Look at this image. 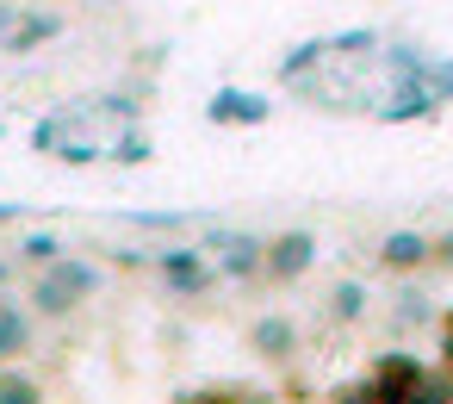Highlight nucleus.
Here are the masks:
<instances>
[{"mask_svg": "<svg viewBox=\"0 0 453 404\" xmlns=\"http://www.w3.org/2000/svg\"><path fill=\"white\" fill-rule=\"evenodd\" d=\"M150 150H156V144H150V137H143V131H131V137H125V144H119V162H143V156H150Z\"/></svg>", "mask_w": 453, "mask_h": 404, "instance_id": "ddd939ff", "label": "nucleus"}, {"mask_svg": "<svg viewBox=\"0 0 453 404\" xmlns=\"http://www.w3.org/2000/svg\"><path fill=\"white\" fill-rule=\"evenodd\" d=\"M32 348H38V311L19 305V299H7V305H0V367L26 361Z\"/></svg>", "mask_w": 453, "mask_h": 404, "instance_id": "0eeeda50", "label": "nucleus"}, {"mask_svg": "<svg viewBox=\"0 0 453 404\" xmlns=\"http://www.w3.org/2000/svg\"><path fill=\"white\" fill-rule=\"evenodd\" d=\"M63 249H69V243H63V230H26V237L13 243V261L38 274V268H50V261H57Z\"/></svg>", "mask_w": 453, "mask_h": 404, "instance_id": "9b49d317", "label": "nucleus"}, {"mask_svg": "<svg viewBox=\"0 0 453 404\" xmlns=\"http://www.w3.org/2000/svg\"><path fill=\"white\" fill-rule=\"evenodd\" d=\"M0 305H7V292H0Z\"/></svg>", "mask_w": 453, "mask_h": 404, "instance_id": "f3484780", "label": "nucleus"}, {"mask_svg": "<svg viewBox=\"0 0 453 404\" xmlns=\"http://www.w3.org/2000/svg\"><path fill=\"white\" fill-rule=\"evenodd\" d=\"M13 268H19L13 255H0V292H7V286H13Z\"/></svg>", "mask_w": 453, "mask_h": 404, "instance_id": "2eb2a0df", "label": "nucleus"}, {"mask_svg": "<svg viewBox=\"0 0 453 404\" xmlns=\"http://www.w3.org/2000/svg\"><path fill=\"white\" fill-rule=\"evenodd\" d=\"M13 19H19V0H0V38L13 32Z\"/></svg>", "mask_w": 453, "mask_h": 404, "instance_id": "4468645a", "label": "nucleus"}, {"mask_svg": "<svg viewBox=\"0 0 453 404\" xmlns=\"http://www.w3.org/2000/svg\"><path fill=\"white\" fill-rule=\"evenodd\" d=\"M50 38H63V13H26L19 7V19H13V32L7 38H0V50H7V57H32V50H44Z\"/></svg>", "mask_w": 453, "mask_h": 404, "instance_id": "6e6552de", "label": "nucleus"}, {"mask_svg": "<svg viewBox=\"0 0 453 404\" xmlns=\"http://www.w3.org/2000/svg\"><path fill=\"white\" fill-rule=\"evenodd\" d=\"M199 243H205V255L218 261L224 286H255V280H261V249H267V237H255V230H205Z\"/></svg>", "mask_w": 453, "mask_h": 404, "instance_id": "20e7f679", "label": "nucleus"}, {"mask_svg": "<svg viewBox=\"0 0 453 404\" xmlns=\"http://www.w3.org/2000/svg\"><path fill=\"white\" fill-rule=\"evenodd\" d=\"M249 348H255L267 367H286V361H298L304 330H298V317H292V311H261V317L249 323Z\"/></svg>", "mask_w": 453, "mask_h": 404, "instance_id": "39448f33", "label": "nucleus"}, {"mask_svg": "<svg viewBox=\"0 0 453 404\" xmlns=\"http://www.w3.org/2000/svg\"><path fill=\"white\" fill-rule=\"evenodd\" d=\"M0 404H44V385L32 373H0Z\"/></svg>", "mask_w": 453, "mask_h": 404, "instance_id": "f8f14e48", "label": "nucleus"}, {"mask_svg": "<svg viewBox=\"0 0 453 404\" xmlns=\"http://www.w3.org/2000/svg\"><path fill=\"white\" fill-rule=\"evenodd\" d=\"M106 292V268L100 261H88V255H57L50 268H38L32 274V311H38V323H69V317H81V305L88 299H100Z\"/></svg>", "mask_w": 453, "mask_h": 404, "instance_id": "f257e3e1", "label": "nucleus"}, {"mask_svg": "<svg viewBox=\"0 0 453 404\" xmlns=\"http://www.w3.org/2000/svg\"><path fill=\"white\" fill-rule=\"evenodd\" d=\"M211 119H218V125H261V119H267V100H261V94L224 88V94L211 100Z\"/></svg>", "mask_w": 453, "mask_h": 404, "instance_id": "9d476101", "label": "nucleus"}, {"mask_svg": "<svg viewBox=\"0 0 453 404\" xmlns=\"http://www.w3.org/2000/svg\"><path fill=\"white\" fill-rule=\"evenodd\" d=\"M317 230H304V224H292V230H273L267 237V249H261V280L267 286H298L311 268H317Z\"/></svg>", "mask_w": 453, "mask_h": 404, "instance_id": "7ed1b4c3", "label": "nucleus"}, {"mask_svg": "<svg viewBox=\"0 0 453 404\" xmlns=\"http://www.w3.org/2000/svg\"><path fill=\"white\" fill-rule=\"evenodd\" d=\"M156 280H162V292L168 299H180V305H205L218 286H224V274H218V261L205 255V243H168V249H156Z\"/></svg>", "mask_w": 453, "mask_h": 404, "instance_id": "f03ea898", "label": "nucleus"}, {"mask_svg": "<svg viewBox=\"0 0 453 404\" xmlns=\"http://www.w3.org/2000/svg\"><path fill=\"white\" fill-rule=\"evenodd\" d=\"M323 311H329V323H342V330H354V323H366L372 317V286L366 280H335L329 286V299H323Z\"/></svg>", "mask_w": 453, "mask_h": 404, "instance_id": "1a4fd4ad", "label": "nucleus"}, {"mask_svg": "<svg viewBox=\"0 0 453 404\" xmlns=\"http://www.w3.org/2000/svg\"><path fill=\"white\" fill-rule=\"evenodd\" d=\"M422 261H428V230H416V224H397V230H385L372 243V268L379 274H416Z\"/></svg>", "mask_w": 453, "mask_h": 404, "instance_id": "423d86ee", "label": "nucleus"}, {"mask_svg": "<svg viewBox=\"0 0 453 404\" xmlns=\"http://www.w3.org/2000/svg\"><path fill=\"white\" fill-rule=\"evenodd\" d=\"M106 7H125V0H106Z\"/></svg>", "mask_w": 453, "mask_h": 404, "instance_id": "dca6fc26", "label": "nucleus"}]
</instances>
